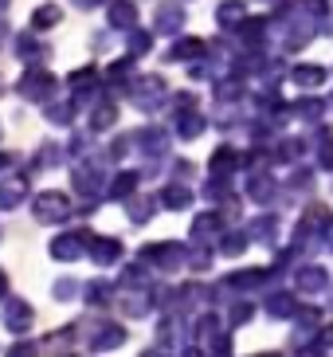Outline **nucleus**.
I'll return each mask as SVG.
<instances>
[]
</instances>
